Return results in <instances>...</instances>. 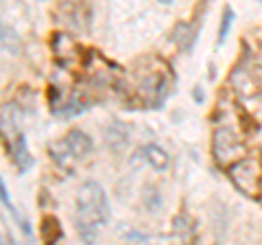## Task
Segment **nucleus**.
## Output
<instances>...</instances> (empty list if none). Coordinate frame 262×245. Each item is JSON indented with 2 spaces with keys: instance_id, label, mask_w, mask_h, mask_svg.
<instances>
[{
  "instance_id": "nucleus-1",
  "label": "nucleus",
  "mask_w": 262,
  "mask_h": 245,
  "mask_svg": "<svg viewBox=\"0 0 262 245\" xmlns=\"http://www.w3.org/2000/svg\"><path fill=\"white\" fill-rule=\"evenodd\" d=\"M110 221V201L103 186L88 179L77 193V232L85 243L96 239L98 228Z\"/></svg>"
},
{
  "instance_id": "nucleus-2",
  "label": "nucleus",
  "mask_w": 262,
  "mask_h": 245,
  "mask_svg": "<svg viewBox=\"0 0 262 245\" xmlns=\"http://www.w3.org/2000/svg\"><path fill=\"white\" fill-rule=\"evenodd\" d=\"M232 184L247 197H262V160L258 156H245L227 169Z\"/></svg>"
},
{
  "instance_id": "nucleus-3",
  "label": "nucleus",
  "mask_w": 262,
  "mask_h": 245,
  "mask_svg": "<svg viewBox=\"0 0 262 245\" xmlns=\"http://www.w3.org/2000/svg\"><path fill=\"white\" fill-rule=\"evenodd\" d=\"M212 156L221 169H229L234 162L247 156V145L232 127H219L212 136Z\"/></svg>"
},
{
  "instance_id": "nucleus-4",
  "label": "nucleus",
  "mask_w": 262,
  "mask_h": 245,
  "mask_svg": "<svg viewBox=\"0 0 262 245\" xmlns=\"http://www.w3.org/2000/svg\"><path fill=\"white\" fill-rule=\"evenodd\" d=\"M168 66H164V64H160L158 68H149L138 75V92H140L142 101L146 105H151V108H160L164 96L168 94Z\"/></svg>"
},
{
  "instance_id": "nucleus-5",
  "label": "nucleus",
  "mask_w": 262,
  "mask_h": 245,
  "mask_svg": "<svg viewBox=\"0 0 262 245\" xmlns=\"http://www.w3.org/2000/svg\"><path fill=\"white\" fill-rule=\"evenodd\" d=\"M3 136H5V149H7V153L11 156V160H13V165H15V169L18 171H27V169H31V165H33V160H31V153H29V147H27V138H24V134L22 132H3Z\"/></svg>"
},
{
  "instance_id": "nucleus-6",
  "label": "nucleus",
  "mask_w": 262,
  "mask_h": 245,
  "mask_svg": "<svg viewBox=\"0 0 262 245\" xmlns=\"http://www.w3.org/2000/svg\"><path fill=\"white\" fill-rule=\"evenodd\" d=\"M129 138H131V129L127 122L120 120H112L105 127V145L112 153H122L129 147Z\"/></svg>"
},
{
  "instance_id": "nucleus-7",
  "label": "nucleus",
  "mask_w": 262,
  "mask_h": 245,
  "mask_svg": "<svg viewBox=\"0 0 262 245\" xmlns=\"http://www.w3.org/2000/svg\"><path fill=\"white\" fill-rule=\"evenodd\" d=\"M59 13L63 15L66 27H70L75 31H88V27H90V11H88V7L77 5V3H66L59 9Z\"/></svg>"
},
{
  "instance_id": "nucleus-8",
  "label": "nucleus",
  "mask_w": 262,
  "mask_h": 245,
  "mask_svg": "<svg viewBox=\"0 0 262 245\" xmlns=\"http://www.w3.org/2000/svg\"><path fill=\"white\" fill-rule=\"evenodd\" d=\"M53 53L61 64H70L79 57V46L68 33H55L53 35Z\"/></svg>"
},
{
  "instance_id": "nucleus-9",
  "label": "nucleus",
  "mask_w": 262,
  "mask_h": 245,
  "mask_svg": "<svg viewBox=\"0 0 262 245\" xmlns=\"http://www.w3.org/2000/svg\"><path fill=\"white\" fill-rule=\"evenodd\" d=\"M48 153H51V160L55 162L59 169L63 171H72V167H75V162L79 160L75 153L70 151V147L66 145V140H57V142H51L48 145Z\"/></svg>"
},
{
  "instance_id": "nucleus-10",
  "label": "nucleus",
  "mask_w": 262,
  "mask_h": 245,
  "mask_svg": "<svg viewBox=\"0 0 262 245\" xmlns=\"http://www.w3.org/2000/svg\"><path fill=\"white\" fill-rule=\"evenodd\" d=\"M66 145L70 147V151L75 153L77 158H85L90 151H92V138H90L85 132H81V129H70L68 134H66Z\"/></svg>"
},
{
  "instance_id": "nucleus-11",
  "label": "nucleus",
  "mask_w": 262,
  "mask_h": 245,
  "mask_svg": "<svg viewBox=\"0 0 262 245\" xmlns=\"http://www.w3.org/2000/svg\"><path fill=\"white\" fill-rule=\"evenodd\" d=\"M88 108H90V101L85 99V96L81 92H72L68 99L61 101V108L57 110V114H59V116H66V118H72V116L83 114Z\"/></svg>"
},
{
  "instance_id": "nucleus-12",
  "label": "nucleus",
  "mask_w": 262,
  "mask_h": 245,
  "mask_svg": "<svg viewBox=\"0 0 262 245\" xmlns=\"http://www.w3.org/2000/svg\"><path fill=\"white\" fill-rule=\"evenodd\" d=\"M142 158L149 162L155 171H160V173H164V171L170 167L168 153L164 151L160 145H146V147H142Z\"/></svg>"
},
{
  "instance_id": "nucleus-13",
  "label": "nucleus",
  "mask_w": 262,
  "mask_h": 245,
  "mask_svg": "<svg viewBox=\"0 0 262 245\" xmlns=\"http://www.w3.org/2000/svg\"><path fill=\"white\" fill-rule=\"evenodd\" d=\"M232 84H234V90H238L241 94H245V96H251L253 92H256V86H258V81L253 79V75L247 70V68H236L234 72H232Z\"/></svg>"
},
{
  "instance_id": "nucleus-14",
  "label": "nucleus",
  "mask_w": 262,
  "mask_h": 245,
  "mask_svg": "<svg viewBox=\"0 0 262 245\" xmlns=\"http://www.w3.org/2000/svg\"><path fill=\"white\" fill-rule=\"evenodd\" d=\"M173 39L179 44V48L186 53H190L192 51V46H194V39H196V24H179V27L175 29V33H173Z\"/></svg>"
},
{
  "instance_id": "nucleus-15",
  "label": "nucleus",
  "mask_w": 262,
  "mask_h": 245,
  "mask_svg": "<svg viewBox=\"0 0 262 245\" xmlns=\"http://www.w3.org/2000/svg\"><path fill=\"white\" fill-rule=\"evenodd\" d=\"M42 236H44L46 243H57L63 236L61 226H59V221H57V217L46 215L42 219Z\"/></svg>"
},
{
  "instance_id": "nucleus-16",
  "label": "nucleus",
  "mask_w": 262,
  "mask_h": 245,
  "mask_svg": "<svg viewBox=\"0 0 262 245\" xmlns=\"http://www.w3.org/2000/svg\"><path fill=\"white\" fill-rule=\"evenodd\" d=\"M173 226H175V234H177V236H182L184 241H190L192 236H194V230H196V228H194V221L186 215V212H182V215H177V217H175Z\"/></svg>"
},
{
  "instance_id": "nucleus-17",
  "label": "nucleus",
  "mask_w": 262,
  "mask_h": 245,
  "mask_svg": "<svg viewBox=\"0 0 262 245\" xmlns=\"http://www.w3.org/2000/svg\"><path fill=\"white\" fill-rule=\"evenodd\" d=\"M20 37L13 29H9L7 24H3V51L5 53H11V55H18L20 53Z\"/></svg>"
},
{
  "instance_id": "nucleus-18",
  "label": "nucleus",
  "mask_w": 262,
  "mask_h": 245,
  "mask_svg": "<svg viewBox=\"0 0 262 245\" xmlns=\"http://www.w3.org/2000/svg\"><path fill=\"white\" fill-rule=\"evenodd\" d=\"M232 22H234V11L229 9V7H225V9H223V18H221V29H219V42H216L219 46H223V44H225Z\"/></svg>"
},
{
  "instance_id": "nucleus-19",
  "label": "nucleus",
  "mask_w": 262,
  "mask_h": 245,
  "mask_svg": "<svg viewBox=\"0 0 262 245\" xmlns=\"http://www.w3.org/2000/svg\"><path fill=\"white\" fill-rule=\"evenodd\" d=\"M144 201H146V206H149L151 210H158L160 208V193L155 191V189H146Z\"/></svg>"
},
{
  "instance_id": "nucleus-20",
  "label": "nucleus",
  "mask_w": 262,
  "mask_h": 245,
  "mask_svg": "<svg viewBox=\"0 0 262 245\" xmlns=\"http://www.w3.org/2000/svg\"><path fill=\"white\" fill-rule=\"evenodd\" d=\"M0 197H3V203H5V208L7 210H15L13 208V203H11V199H9V195H7V184L5 182H0Z\"/></svg>"
},
{
  "instance_id": "nucleus-21",
  "label": "nucleus",
  "mask_w": 262,
  "mask_h": 245,
  "mask_svg": "<svg viewBox=\"0 0 262 245\" xmlns=\"http://www.w3.org/2000/svg\"><path fill=\"white\" fill-rule=\"evenodd\" d=\"M125 239H127V241H140V243H144V241H146V236L140 234V232H127V234H125Z\"/></svg>"
},
{
  "instance_id": "nucleus-22",
  "label": "nucleus",
  "mask_w": 262,
  "mask_h": 245,
  "mask_svg": "<svg viewBox=\"0 0 262 245\" xmlns=\"http://www.w3.org/2000/svg\"><path fill=\"white\" fill-rule=\"evenodd\" d=\"M158 3H160V5H168V3H170V0H158Z\"/></svg>"
}]
</instances>
